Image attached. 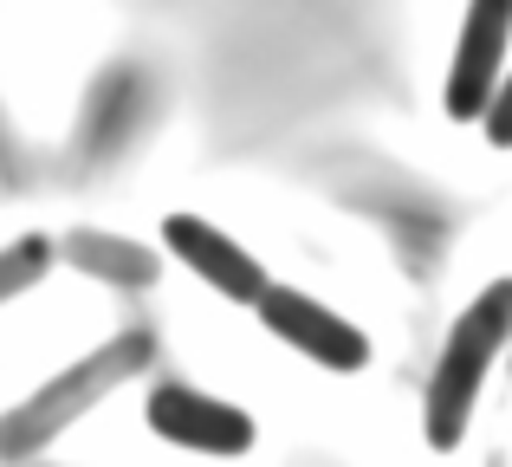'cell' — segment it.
Listing matches in <instances>:
<instances>
[{"mask_svg": "<svg viewBox=\"0 0 512 467\" xmlns=\"http://www.w3.org/2000/svg\"><path fill=\"white\" fill-rule=\"evenodd\" d=\"M506 39H512V0H467L461 39H454V65H448V104L454 124H480L493 85L506 72Z\"/></svg>", "mask_w": 512, "mask_h": 467, "instance_id": "277c9868", "label": "cell"}, {"mask_svg": "<svg viewBox=\"0 0 512 467\" xmlns=\"http://www.w3.org/2000/svg\"><path fill=\"white\" fill-rule=\"evenodd\" d=\"M150 429L175 448H195V455H247L253 448V416L221 396L195 390V383H156L150 390Z\"/></svg>", "mask_w": 512, "mask_h": 467, "instance_id": "5b68a950", "label": "cell"}, {"mask_svg": "<svg viewBox=\"0 0 512 467\" xmlns=\"http://www.w3.org/2000/svg\"><path fill=\"white\" fill-rule=\"evenodd\" d=\"M163 247L195 279H208L221 299H234V305H260V292L273 286V279H266V266L253 260L240 240H227L214 221H201V215H169L163 221Z\"/></svg>", "mask_w": 512, "mask_h": 467, "instance_id": "8992f818", "label": "cell"}, {"mask_svg": "<svg viewBox=\"0 0 512 467\" xmlns=\"http://www.w3.org/2000/svg\"><path fill=\"white\" fill-rule=\"evenodd\" d=\"M253 312H260V325L273 331L279 344H292L299 357H312V364H325V370H363L370 364V338L299 286H266Z\"/></svg>", "mask_w": 512, "mask_h": 467, "instance_id": "3957f363", "label": "cell"}, {"mask_svg": "<svg viewBox=\"0 0 512 467\" xmlns=\"http://www.w3.org/2000/svg\"><path fill=\"white\" fill-rule=\"evenodd\" d=\"M52 260H59V247H52L46 234H20L0 247V305L20 299V292H33L39 279L52 273Z\"/></svg>", "mask_w": 512, "mask_h": 467, "instance_id": "52a82bcc", "label": "cell"}, {"mask_svg": "<svg viewBox=\"0 0 512 467\" xmlns=\"http://www.w3.org/2000/svg\"><path fill=\"white\" fill-rule=\"evenodd\" d=\"M137 357H150V344L124 338V344H111L104 357H91V364H72L59 383H52V390H39L26 409H13V416L0 422V461H20V455H33V448H46L52 435H59L85 403H98V396L111 390V383L124 377Z\"/></svg>", "mask_w": 512, "mask_h": 467, "instance_id": "7a4b0ae2", "label": "cell"}, {"mask_svg": "<svg viewBox=\"0 0 512 467\" xmlns=\"http://www.w3.org/2000/svg\"><path fill=\"white\" fill-rule=\"evenodd\" d=\"M506 338H512V279H493V286L454 318L448 344H441V357H435L428 403H422L428 448L448 455V448L467 435V416H474V403H480V383H487L493 357L506 351Z\"/></svg>", "mask_w": 512, "mask_h": 467, "instance_id": "6da1fadb", "label": "cell"}, {"mask_svg": "<svg viewBox=\"0 0 512 467\" xmlns=\"http://www.w3.org/2000/svg\"><path fill=\"white\" fill-rule=\"evenodd\" d=\"M480 124H487V143H493V150H512V65L500 72V85H493Z\"/></svg>", "mask_w": 512, "mask_h": 467, "instance_id": "ba28073f", "label": "cell"}]
</instances>
